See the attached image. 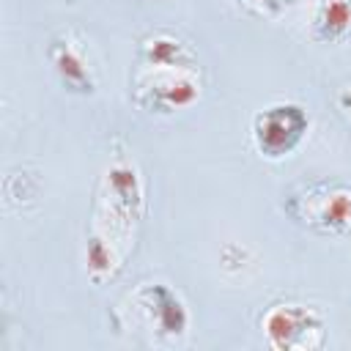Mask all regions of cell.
<instances>
[{
	"label": "cell",
	"mask_w": 351,
	"mask_h": 351,
	"mask_svg": "<svg viewBox=\"0 0 351 351\" xmlns=\"http://www.w3.org/2000/svg\"><path fill=\"white\" fill-rule=\"evenodd\" d=\"M282 211L321 236H351V184L313 181L282 200Z\"/></svg>",
	"instance_id": "cell-1"
},
{
	"label": "cell",
	"mask_w": 351,
	"mask_h": 351,
	"mask_svg": "<svg viewBox=\"0 0 351 351\" xmlns=\"http://www.w3.org/2000/svg\"><path fill=\"white\" fill-rule=\"evenodd\" d=\"M307 126H310V118L299 104L280 101L261 110L252 118V140L266 159H282L302 143V137L307 134Z\"/></svg>",
	"instance_id": "cell-2"
},
{
	"label": "cell",
	"mask_w": 351,
	"mask_h": 351,
	"mask_svg": "<svg viewBox=\"0 0 351 351\" xmlns=\"http://www.w3.org/2000/svg\"><path fill=\"white\" fill-rule=\"evenodd\" d=\"M263 332L274 348H310L321 346V340H313V335H324V321L318 313H313L304 304H274L263 315Z\"/></svg>",
	"instance_id": "cell-3"
},
{
	"label": "cell",
	"mask_w": 351,
	"mask_h": 351,
	"mask_svg": "<svg viewBox=\"0 0 351 351\" xmlns=\"http://www.w3.org/2000/svg\"><path fill=\"white\" fill-rule=\"evenodd\" d=\"M49 60H52V66H55V71H58V77L63 80L66 88L80 90V93H90L93 90L90 69L85 63L82 49L71 41V36H63V38H55L52 41Z\"/></svg>",
	"instance_id": "cell-4"
},
{
	"label": "cell",
	"mask_w": 351,
	"mask_h": 351,
	"mask_svg": "<svg viewBox=\"0 0 351 351\" xmlns=\"http://www.w3.org/2000/svg\"><path fill=\"white\" fill-rule=\"evenodd\" d=\"M145 93H151V99H145L140 104L156 107V110H176V107H186L197 99V85L181 74H159L151 80L148 88L140 85V96H145Z\"/></svg>",
	"instance_id": "cell-5"
},
{
	"label": "cell",
	"mask_w": 351,
	"mask_h": 351,
	"mask_svg": "<svg viewBox=\"0 0 351 351\" xmlns=\"http://www.w3.org/2000/svg\"><path fill=\"white\" fill-rule=\"evenodd\" d=\"M143 307L151 310V318H156L159 332L165 335H181L186 329V310L178 302V296L165 285H151L140 293Z\"/></svg>",
	"instance_id": "cell-6"
},
{
	"label": "cell",
	"mask_w": 351,
	"mask_h": 351,
	"mask_svg": "<svg viewBox=\"0 0 351 351\" xmlns=\"http://www.w3.org/2000/svg\"><path fill=\"white\" fill-rule=\"evenodd\" d=\"M351 36V0H318L313 14V38L315 41H343Z\"/></svg>",
	"instance_id": "cell-7"
},
{
	"label": "cell",
	"mask_w": 351,
	"mask_h": 351,
	"mask_svg": "<svg viewBox=\"0 0 351 351\" xmlns=\"http://www.w3.org/2000/svg\"><path fill=\"white\" fill-rule=\"evenodd\" d=\"M143 52H145V60L151 66H186L189 63V52L184 49V44L167 38V36H159V38H151L143 44Z\"/></svg>",
	"instance_id": "cell-8"
},
{
	"label": "cell",
	"mask_w": 351,
	"mask_h": 351,
	"mask_svg": "<svg viewBox=\"0 0 351 351\" xmlns=\"http://www.w3.org/2000/svg\"><path fill=\"white\" fill-rule=\"evenodd\" d=\"M107 178H110V184H112V189H115L118 200H121L129 211L140 206V184H137V173H134V167H132V165H126V162L112 165Z\"/></svg>",
	"instance_id": "cell-9"
},
{
	"label": "cell",
	"mask_w": 351,
	"mask_h": 351,
	"mask_svg": "<svg viewBox=\"0 0 351 351\" xmlns=\"http://www.w3.org/2000/svg\"><path fill=\"white\" fill-rule=\"evenodd\" d=\"M88 266H90L93 274L107 271V269L112 266V255H110V250L104 247L101 239H93V241L88 244Z\"/></svg>",
	"instance_id": "cell-10"
},
{
	"label": "cell",
	"mask_w": 351,
	"mask_h": 351,
	"mask_svg": "<svg viewBox=\"0 0 351 351\" xmlns=\"http://www.w3.org/2000/svg\"><path fill=\"white\" fill-rule=\"evenodd\" d=\"M340 110H343V112L348 115V121H351V88L340 93Z\"/></svg>",
	"instance_id": "cell-11"
},
{
	"label": "cell",
	"mask_w": 351,
	"mask_h": 351,
	"mask_svg": "<svg viewBox=\"0 0 351 351\" xmlns=\"http://www.w3.org/2000/svg\"><path fill=\"white\" fill-rule=\"evenodd\" d=\"M285 3H291V0H266V5H271V8H277V5H285Z\"/></svg>",
	"instance_id": "cell-12"
},
{
	"label": "cell",
	"mask_w": 351,
	"mask_h": 351,
	"mask_svg": "<svg viewBox=\"0 0 351 351\" xmlns=\"http://www.w3.org/2000/svg\"><path fill=\"white\" fill-rule=\"evenodd\" d=\"M239 3H241V0H239Z\"/></svg>",
	"instance_id": "cell-13"
}]
</instances>
